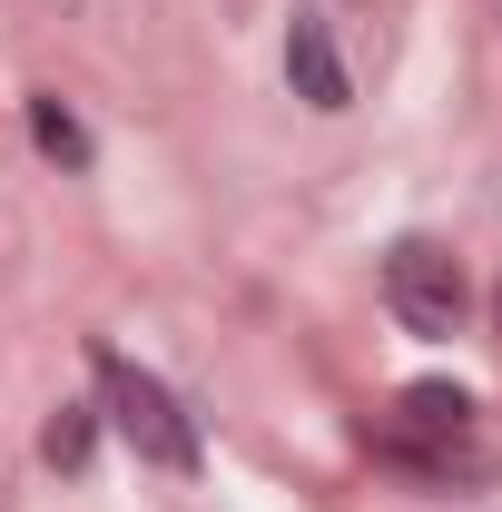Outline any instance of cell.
<instances>
[{"mask_svg":"<svg viewBox=\"0 0 502 512\" xmlns=\"http://www.w3.org/2000/svg\"><path fill=\"white\" fill-rule=\"evenodd\" d=\"M20 119H30V148H40L60 178H89V168H99V148H89V128H79V109H69L60 89H30Z\"/></svg>","mask_w":502,"mask_h":512,"instance_id":"cell-5","label":"cell"},{"mask_svg":"<svg viewBox=\"0 0 502 512\" xmlns=\"http://www.w3.org/2000/svg\"><path fill=\"white\" fill-rule=\"evenodd\" d=\"M89 384H99V424H109V434H119L148 473H178V483H188L197 463H207L197 414H188L158 375H148V365H128L119 345H99V335H89Z\"/></svg>","mask_w":502,"mask_h":512,"instance_id":"cell-1","label":"cell"},{"mask_svg":"<svg viewBox=\"0 0 502 512\" xmlns=\"http://www.w3.org/2000/svg\"><path fill=\"white\" fill-rule=\"evenodd\" d=\"M286 89L306 99V109H355V69H345V50H335V30H325V10H296L286 20Z\"/></svg>","mask_w":502,"mask_h":512,"instance_id":"cell-4","label":"cell"},{"mask_svg":"<svg viewBox=\"0 0 502 512\" xmlns=\"http://www.w3.org/2000/svg\"><path fill=\"white\" fill-rule=\"evenodd\" d=\"M375 463L394 473H424V483H483V434H473V394L463 384H404L394 394V424L375 434Z\"/></svg>","mask_w":502,"mask_h":512,"instance_id":"cell-2","label":"cell"},{"mask_svg":"<svg viewBox=\"0 0 502 512\" xmlns=\"http://www.w3.org/2000/svg\"><path fill=\"white\" fill-rule=\"evenodd\" d=\"M384 316L404 325V335H463V316H473L463 256L434 247V237H394L384 247Z\"/></svg>","mask_w":502,"mask_h":512,"instance_id":"cell-3","label":"cell"},{"mask_svg":"<svg viewBox=\"0 0 502 512\" xmlns=\"http://www.w3.org/2000/svg\"><path fill=\"white\" fill-rule=\"evenodd\" d=\"M60 10H79V0H60Z\"/></svg>","mask_w":502,"mask_h":512,"instance_id":"cell-7","label":"cell"},{"mask_svg":"<svg viewBox=\"0 0 502 512\" xmlns=\"http://www.w3.org/2000/svg\"><path fill=\"white\" fill-rule=\"evenodd\" d=\"M89 453H99V404H60V414L40 424V463H60V473H89Z\"/></svg>","mask_w":502,"mask_h":512,"instance_id":"cell-6","label":"cell"}]
</instances>
